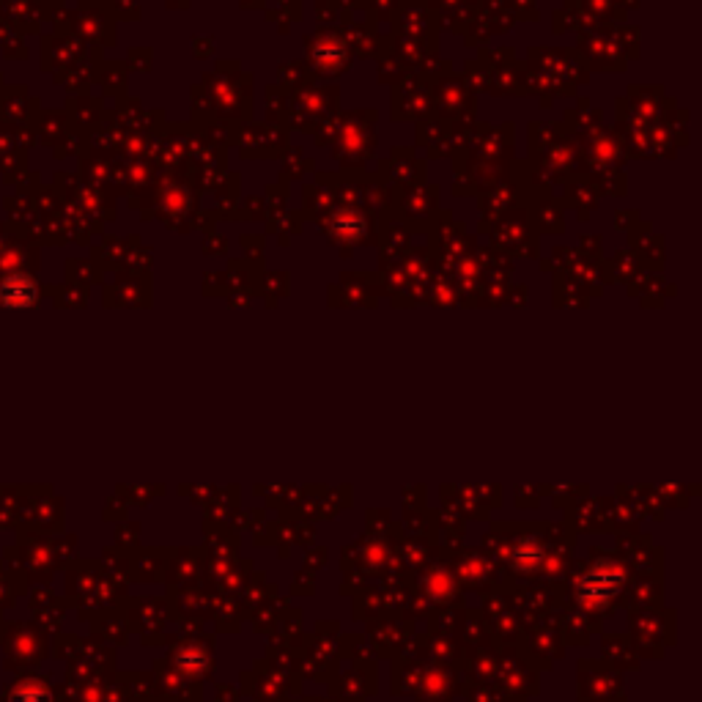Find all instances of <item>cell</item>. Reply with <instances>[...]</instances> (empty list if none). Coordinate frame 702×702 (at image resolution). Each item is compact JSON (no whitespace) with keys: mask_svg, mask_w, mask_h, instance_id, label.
<instances>
[{"mask_svg":"<svg viewBox=\"0 0 702 702\" xmlns=\"http://www.w3.org/2000/svg\"><path fill=\"white\" fill-rule=\"evenodd\" d=\"M33 294H36V288L25 277H14L0 291V297H3L6 305H28V302H33Z\"/></svg>","mask_w":702,"mask_h":702,"instance_id":"obj_1","label":"cell"}]
</instances>
